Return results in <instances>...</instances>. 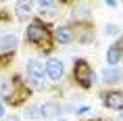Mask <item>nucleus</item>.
<instances>
[{"label": "nucleus", "instance_id": "obj_8", "mask_svg": "<svg viewBox=\"0 0 123 121\" xmlns=\"http://www.w3.org/2000/svg\"><path fill=\"white\" fill-rule=\"evenodd\" d=\"M54 40H56L58 44H71V42H75L71 25H58L54 29Z\"/></svg>", "mask_w": 123, "mask_h": 121}, {"label": "nucleus", "instance_id": "obj_17", "mask_svg": "<svg viewBox=\"0 0 123 121\" xmlns=\"http://www.w3.org/2000/svg\"><path fill=\"white\" fill-rule=\"evenodd\" d=\"M104 33H106V36H117V33H119V27L117 25H106L104 27Z\"/></svg>", "mask_w": 123, "mask_h": 121}, {"label": "nucleus", "instance_id": "obj_20", "mask_svg": "<svg viewBox=\"0 0 123 121\" xmlns=\"http://www.w3.org/2000/svg\"><path fill=\"white\" fill-rule=\"evenodd\" d=\"M0 117H2V119L6 117V115H4V102H2V96H0Z\"/></svg>", "mask_w": 123, "mask_h": 121}, {"label": "nucleus", "instance_id": "obj_5", "mask_svg": "<svg viewBox=\"0 0 123 121\" xmlns=\"http://www.w3.org/2000/svg\"><path fill=\"white\" fill-rule=\"evenodd\" d=\"M102 104L113 111H123V90H106L100 94Z\"/></svg>", "mask_w": 123, "mask_h": 121}, {"label": "nucleus", "instance_id": "obj_13", "mask_svg": "<svg viewBox=\"0 0 123 121\" xmlns=\"http://www.w3.org/2000/svg\"><path fill=\"white\" fill-rule=\"evenodd\" d=\"M63 113V107L58 104V102H44L42 104V119H54L58 115Z\"/></svg>", "mask_w": 123, "mask_h": 121}, {"label": "nucleus", "instance_id": "obj_12", "mask_svg": "<svg viewBox=\"0 0 123 121\" xmlns=\"http://www.w3.org/2000/svg\"><path fill=\"white\" fill-rule=\"evenodd\" d=\"M0 48L4 52H15L19 48V36L17 33H4L0 38Z\"/></svg>", "mask_w": 123, "mask_h": 121}, {"label": "nucleus", "instance_id": "obj_25", "mask_svg": "<svg viewBox=\"0 0 123 121\" xmlns=\"http://www.w3.org/2000/svg\"><path fill=\"white\" fill-rule=\"evenodd\" d=\"M86 121H102V119H86Z\"/></svg>", "mask_w": 123, "mask_h": 121}, {"label": "nucleus", "instance_id": "obj_2", "mask_svg": "<svg viewBox=\"0 0 123 121\" xmlns=\"http://www.w3.org/2000/svg\"><path fill=\"white\" fill-rule=\"evenodd\" d=\"M8 82H11V88H8V94L4 98V102L8 107H21V104H25L29 94H31V88L27 86V82H23L21 75H13Z\"/></svg>", "mask_w": 123, "mask_h": 121}, {"label": "nucleus", "instance_id": "obj_1", "mask_svg": "<svg viewBox=\"0 0 123 121\" xmlns=\"http://www.w3.org/2000/svg\"><path fill=\"white\" fill-rule=\"evenodd\" d=\"M25 42L27 44L36 46L40 52H44V54H50L54 50V32L50 29V25L42 19H33L29 21V25H27V32H25Z\"/></svg>", "mask_w": 123, "mask_h": 121}, {"label": "nucleus", "instance_id": "obj_10", "mask_svg": "<svg viewBox=\"0 0 123 121\" xmlns=\"http://www.w3.org/2000/svg\"><path fill=\"white\" fill-rule=\"evenodd\" d=\"M123 58V46L119 44V42H115V44L109 46V50H106V63H109V67H117V63Z\"/></svg>", "mask_w": 123, "mask_h": 121}, {"label": "nucleus", "instance_id": "obj_26", "mask_svg": "<svg viewBox=\"0 0 123 121\" xmlns=\"http://www.w3.org/2000/svg\"><path fill=\"white\" fill-rule=\"evenodd\" d=\"M56 121H65V119H56Z\"/></svg>", "mask_w": 123, "mask_h": 121}, {"label": "nucleus", "instance_id": "obj_16", "mask_svg": "<svg viewBox=\"0 0 123 121\" xmlns=\"http://www.w3.org/2000/svg\"><path fill=\"white\" fill-rule=\"evenodd\" d=\"M13 61H15V52H2V54H0V71L6 69Z\"/></svg>", "mask_w": 123, "mask_h": 121}, {"label": "nucleus", "instance_id": "obj_24", "mask_svg": "<svg viewBox=\"0 0 123 121\" xmlns=\"http://www.w3.org/2000/svg\"><path fill=\"white\" fill-rule=\"evenodd\" d=\"M119 44H121V46H123V36H121V38H119Z\"/></svg>", "mask_w": 123, "mask_h": 121}, {"label": "nucleus", "instance_id": "obj_18", "mask_svg": "<svg viewBox=\"0 0 123 121\" xmlns=\"http://www.w3.org/2000/svg\"><path fill=\"white\" fill-rule=\"evenodd\" d=\"M104 4H106L109 8H117V6H119V2H117V0H106Z\"/></svg>", "mask_w": 123, "mask_h": 121}, {"label": "nucleus", "instance_id": "obj_14", "mask_svg": "<svg viewBox=\"0 0 123 121\" xmlns=\"http://www.w3.org/2000/svg\"><path fill=\"white\" fill-rule=\"evenodd\" d=\"M123 79V73L117 67H106V69L102 71V82L109 83V86H115V83H119Z\"/></svg>", "mask_w": 123, "mask_h": 121}, {"label": "nucleus", "instance_id": "obj_15", "mask_svg": "<svg viewBox=\"0 0 123 121\" xmlns=\"http://www.w3.org/2000/svg\"><path fill=\"white\" fill-rule=\"evenodd\" d=\"M25 117L29 121L31 119H42V104H29L25 111Z\"/></svg>", "mask_w": 123, "mask_h": 121}, {"label": "nucleus", "instance_id": "obj_21", "mask_svg": "<svg viewBox=\"0 0 123 121\" xmlns=\"http://www.w3.org/2000/svg\"><path fill=\"white\" fill-rule=\"evenodd\" d=\"M2 121H19V119H17V115H6Z\"/></svg>", "mask_w": 123, "mask_h": 121}, {"label": "nucleus", "instance_id": "obj_9", "mask_svg": "<svg viewBox=\"0 0 123 121\" xmlns=\"http://www.w3.org/2000/svg\"><path fill=\"white\" fill-rule=\"evenodd\" d=\"M36 6L40 8V15L46 17V19H52L58 15V2H52V0H40Z\"/></svg>", "mask_w": 123, "mask_h": 121}, {"label": "nucleus", "instance_id": "obj_22", "mask_svg": "<svg viewBox=\"0 0 123 121\" xmlns=\"http://www.w3.org/2000/svg\"><path fill=\"white\" fill-rule=\"evenodd\" d=\"M88 111H90L88 107H79V108H77V115H84V113H88Z\"/></svg>", "mask_w": 123, "mask_h": 121}, {"label": "nucleus", "instance_id": "obj_7", "mask_svg": "<svg viewBox=\"0 0 123 121\" xmlns=\"http://www.w3.org/2000/svg\"><path fill=\"white\" fill-rule=\"evenodd\" d=\"M46 75L50 77L52 82H58L61 77L65 75V65L61 58H48L46 61Z\"/></svg>", "mask_w": 123, "mask_h": 121}, {"label": "nucleus", "instance_id": "obj_23", "mask_svg": "<svg viewBox=\"0 0 123 121\" xmlns=\"http://www.w3.org/2000/svg\"><path fill=\"white\" fill-rule=\"evenodd\" d=\"M117 121H123V115H119V117H117Z\"/></svg>", "mask_w": 123, "mask_h": 121}, {"label": "nucleus", "instance_id": "obj_3", "mask_svg": "<svg viewBox=\"0 0 123 121\" xmlns=\"http://www.w3.org/2000/svg\"><path fill=\"white\" fill-rule=\"evenodd\" d=\"M73 79L77 83L79 88L84 90H90L96 82V73L92 69V65L86 61V58H77L75 63H73Z\"/></svg>", "mask_w": 123, "mask_h": 121}, {"label": "nucleus", "instance_id": "obj_11", "mask_svg": "<svg viewBox=\"0 0 123 121\" xmlns=\"http://www.w3.org/2000/svg\"><path fill=\"white\" fill-rule=\"evenodd\" d=\"M31 8H33V2H27V0H19L15 2V15L19 21H27L31 17Z\"/></svg>", "mask_w": 123, "mask_h": 121}, {"label": "nucleus", "instance_id": "obj_6", "mask_svg": "<svg viewBox=\"0 0 123 121\" xmlns=\"http://www.w3.org/2000/svg\"><path fill=\"white\" fill-rule=\"evenodd\" d=\"M25 73H27V79H44L46 63H42L40 58H29L25 63Z\"/></svg>", "mask_w": 123, "mask_h": 121}, {"label": "nucleus", "instance_id": "obj_19", "mask_svg": "<svg viewBox=\"0 0 123 121\" xmlns=\"http://www.w3.org/2000/svg\"><path fill=\"white\" fill-rule=\"evenodd\" d=\"M0 21H11V17H8L6 11H0Z\"/></svg>", "mask_w": 123, "mask_h": 121}, {"label": "nucleus", "instance_id": "obj_4", "mask_svg": "<svg viewBox=\"0 0 123 121\" xmlns=\"http://www.w3.org/2000/svg\"><path fill=\"white\" fill-rule=\"evenodd\" d=\"M71 29H73L75 40H77V42H81V44H90L92 40H94V23H92L90 19L71 23Z\"/></svg>", "mask_w": 123, "mask_h": 121}]
</instances>
